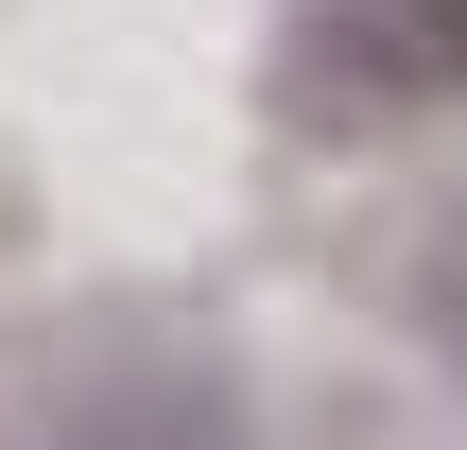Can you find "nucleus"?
Here are the masks:
<instances>
[{"label":"nucleus","instance_id":"f257e3e1","mask_svg":"<svg viewBox=\"0 0 467 450\" xmlns=\"http://www.w3.org/2000/svg\"><path fill=\"white\" fill-rule=\"evenodd\" d=\"M260 69H277V121H312V139L451 121L467 104V0H277Z\"/></svg>","mask_w":467,"mask_h":450},{"label":"nucleus","instance_id":"7ed1b4c3","mask_svg":"<svg viewBox=\"0 0 467 450\" xmlns=\"http://www.w3.org/2000/svg\"><path fill=\"white\" fill-rule=\"evenodd\" d=\"M416 330H433V382H451V416H467V191L433 208V243H416Z\"/></svg>","mask_w":467,"mask_h":450},{"label":"nucleus","instance_id":"f03ea898","mask_svg":"<svg viewBox=\"0 0 467 450\" xmlns=\"http://www.w3.org/2000/svg\"><path fill=\"white\" fill-rule=\"evenodd\" d=\"M52 450H260V416H243L225 364H104L52 416Z\"/></svg>","mask_w":467,"mask_h":450}]
</instances>
